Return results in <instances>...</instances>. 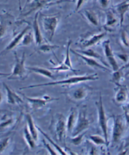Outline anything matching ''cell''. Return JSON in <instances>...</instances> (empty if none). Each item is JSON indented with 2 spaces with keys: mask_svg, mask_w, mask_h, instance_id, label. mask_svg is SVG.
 <instances>
[{
  "mask_svg": "<svg viewBox=\"0 0 129 155\" xmlns=\"http://www.w3.org/2000/svg\"><path fill=\"white\" fill-rule=\"evenodd\" d=\"M99 79V77L98 74L94 73L91 74H85L82 75H76L73 76L69 78L64 79L60 81H55L51 82H47L43 84H39L35 85H30L25 87H20V90H23L26 89H32L36 87H46V86H55V85H76L77 84H80L84 82L87 81H94Z\"/></svg>",
  "mask_w": 129,
  "mask_h": 155,
  "instance_id": "cell-1",
  "label": "cell"
},
{
  "mask_svg": "<svg viewBox=\"0 0 129 155\" xmlns=\"http://www.w3.org/2000/svg\"><path fill=\"white\" fill-rule=\"evenodd\" d=\"M128 122L124 116L117 115L113 117L112 133L111 144L112 147L117 145L123 138L128 128Z\"/></svg>",
  "mask_w": 129,
  "mask_h": 155,
  "instance_id": "cell-2",
  "label": "cell"
},
{
  "mask_svg": "<svg viewBox=\"0 0 129 155\" xmlns=\"http://www.w3.org/2000/svg\"><path fill=\"white\" fill-rule=\"evenodd\" d=\"M15 62L13 65L12 71L9 76L7 77L8 80H24L29 76V70L25 66L26 55L23 52L22 57L20 58L17 55L16 52H14Z\"/></svg>",
  "mask_w": 129,
  "mask_h": 155,
  "instance_id": "cell-3",
  "label": "cell"
},
{
  "mask_svg": "<svg viewBox=\"0 0 129 155\" xmlns=\"http://www.w3.org/2000/svg\"><path fill=\"white\" fill-rule=\"evenodd\" d=\"M59 17L57 15H42L40 17L42 28L50 41L53 39L59 25Z\"/></svg>",
  "mask_w": 129,
  "mask_h": 155,
  "instance_id": "cell-4",
  "label": "cell"
},
{
  "mask_svg": "<svg viewBox=\"0 0 129 155\" xmlns=\"http://www.w3.org/2000/svg\"><path fill=\"white\" fill-rule=\"evenodd\" d=\"M95 105L97 109L98 113V124L101 130V132L103 134V137L107 144L108 145V119L107 117L105 110L104 106H103V102L102 99V96L101 93L100 94L99 100L95 102Z\"/></svg>",
  "mask_w": 129,
  "mask_h": 155,
  "instance_id": "cell-5",
  "label": "cell"
},
{
  "mask_svg": "<svg viewBox=\"0 0 129 155\" xmlns=\"http://www.w3.org/2000/svg\"><path fill=\"white\" fill-rule=\"evenodd\" d=\"M91 89L86 84H81L78 87L66 92V96L74 102H80L87 100L91 94Z\"/></svg>",
  "mask_w": 129,
  "mask_h": 155,
  "instance_id": "cell-6",
  "label": "cell"
},
{
  "mask_svg": "<svg viewBox=\"0 0 129 155\" xmlns=\"http://www.w3.org/2000/svg\"><path fill=\"white\" fill-rule=\"evenodd\" d=\"M20 94L23 98L27 101L29 107L33 110H39L44 107L47 104V103L59 99V98H54L47 95H45L42 97H30L25 95L23 93H20Z\"/></svg>",
  "mask_w": 129,
  "mask_h": 155,
  "instance_id": "cell-7",
  "label": "cell"
},
{
  "mask_svg": "<svg viewBox=\"0 0 129 155\" xmlns=\"http://www.w3.org/2000/svg\"><path fill=\"white\" fill-rule=\"evenodd\" d=\"M90 120L87 117L86 110L83 109L80 112L78 111V115H77L76 124L71 133V136H75L84 132L90 127Z\"/></svg>",
  "mask_w": 129,
  "mask_h": 155,
  "instance_id": "cell-8",
  "label": "cell"
},
{
  "mask_svg": "<svg viewBox=\"0 0 129 155\" xmlns=\"http://www.w3.org/2000/svg\"><path fill=\"white\" fill-rule=\"evenodd\" d=\"M56 120L54 122V133L55 136L58 142L63 143L65 141L66 134V123L64 116L62 114H57L56 115Z\"/></svg>",
  "mask_w": 129,
  "mask_h": 155,
  "instance_id": "cell-9",
  "label": "cell"
},
{
  "mask_svg": "<svg viewBox=\"0 0 129 155\" xmlns=\"http://www.w3.org/2000/svg\"><path fill=\"white\" fill-rule=\"evenodd\" d=\"M71 44H72L71 40H70L67 43L64 61L60 64L57 67L49 68L50 70L57 71V72H62V71H72L73 72H77V71L75 70L74 68H73L72 66V62H71V57H70V48H71Z\"/></svg>",
  "mask_w": 129,
  "mask_h": 155,
  "instance_id": "cell-10",
  "label": "cell"
},
{
  "mask_svg": "<svg viewBox=\"0 0 129 155\" xmlns=\"http://www.w3.org/2000/svg\"><path fill=\"white\" fill-rule=\"evenodd\" d=\"M48 5V0H31L27 6L25 5V7L23 9V12H22L20 16L22 17L27 16L33 12H38L41 8Z\"/></svg>",
  "mask_w": 129,
  "mask_h": 155,
  "instance_id": "cell-11",
  "label": "cell"
},
{
  "mask_svg": "<svg viewBox=\"0 0 129 155\" xmlns=\"http://www.w3.org/2000/svg\"><path fill=\"white\" fill-rule=\"evenodd\" d=\"M103 51L107 60H108L110 67L113 71H117L119 68V65L117 63V60L115 57L114 53L112 48L110 45V41L109 40H106L103 42L102 44Z\"/></svg>",
  "mask_w": 129,
  "mask_h": 155,
  "instance_id": "cell-12",
  "label": "cell"
},
{
  "mask_svg": "<svg viewBox=\"0 0 129 155\" xmlns=\"http://www.w3.org/2000/svg\"><path fill=\"white\" fill-rule=\"evenodd\" d=\"M115 95L113 99L114 102L118 106H123L128 101V88L127 85L121 84L116 85Z\"/></svg>",
  "mask_w": 129,
  "mask_h": 155,
  "instance_id": "cell-13",
  "label": "cell"
},
{
  "mask_svg": "<svg viewBox=\"0 0 129 155\" xmlns=\"http://www.w3.org/2000/svg\"><path fill=\"white\" fill-rule=\"evenodd\" d=\"M70 51H71V52H72L73 54H74V55H76V56L81 58L83 60H84L86 64L88 65L89 67H91V68H95V69H97V68H98V69H100V70L103 71H106V72H110V69L108 67H107V66L101 64L95 58H91V57H87V56H84L83 55H81L79 53H77L75 50H73L71 48H70Z\"/></svg>",
  "mask_w": 129,
  "mask_h": 155,
  "instance_id": "cell-14",
  "label": "cell"
},
{
  "mask_svg": "<svg viewBox=\"0 0 129 155\" xmlns=\"http://www.w3.org/2000/svg\"><path fill=\"white\" fill-rule=\"evenodd\" d=\"M30 27L29 25L26 26V27L10 41V42L8 44V45L5 48V49L1 51L0 53V55H3L6 54L8 52H9L10 51L13 50L15 47H18L20 44V43L23 37L25 34L27 33L29 30H30Z\"/></svg>",
  "mask_w": 129,
  "mask_h": 155,
  "instance_id": "cell-15",
  "label": "cell"
},
{
  "mask_svg": "<svg viewBox=\"0 0 129 155\" xmlns=\"http://www.w3.org/2000/svg\"><path fill=\"white\" fill-rule=\"evenodd\" d=\"M107 35L106 32H101L100 33L94 34L90 36L89 38L83 39L80 41V46L83 49L87 48L96 45L100 42Z\"/></svg>",
  "mask_w": 129,
  "mask_h": 155,
  "instance_id": "cell-16",
  "label": "cell"
},
{
  "mask_svg": "<svg viewBox=\"0 0 129 155\" xmlns=\"http://www.w3.org/2000/svg\"><path fill=\"white\" fill-rule=\"evenodd\" d=\"M39 12H37V13L35 15V17L33 21V25L32 28L33 30V35H34V41H35L36 45L37 46H39L42 44H44L45 42H47L46 39L44 38L42 31L40 28V26L39 24Z\"/></svg>",
  "mask_w": 129,
  "mask_h": 155,
  "instance_id": "cell-17",
  "label": "cell"
},
{
  "mask_svg": "<svg viewBox=\"0 0 129 155\" xmlns=\"http://www.w3.org/2000/svg\"><path fill=\"white\" fill-rule=\"evenodd\" d=\"M3 86L6 91V101L8 104L16 105L22 104L23 102V100L19 96V94H17L15 91L12 90L9 86L6 85L5 82L3 83Z\"/></svg>",
  "mask_w": 129,
  "mask_h": 155,
  "instance_id": "cell-18",
  "label": "cell"
},
{
  "mask_svg": "<svg viewBox=\"0 0 129 155\" xmlns=\"http://www.w3.org/2000/svg\"><path fill=\"white\" fill-rule=\"evenodd\" d=\"M114 8L118 15L119 16L120 26L122 27L124 21L125 15L128 12L129 9L128 0H124V1L117 4L115 5Z\"/></svg>",
  "mask_w": 129,
  "mask_h": 155,
  "instance_id": "cell-19",
  "label": "cell"
},
{
  "mask_svg": "<svg viewBox=\"0 0 129 155\" xmlns=\"http://www.w3.org/2000/svg\"><path fill=\"white\" fill-rule=\"evenodd\" d=\"M119 22V20L114 12L108 10L105 12V22L104 25V27L106 30H110L114 28Z\"/></svg>",
  "mask_w": 129,
  "mask_h": 155,
  "instance_id": "cell-20",
  "label": "cell"
},
{
  "mask_svg": "<svg viewBox=\"0 0 129 155\" xmlns=\"http://www.w3.org/2000/svg\"><path fill=\"white\" fill-rule=\"evenodd\" d=\"M77 115H78V110H77V109L76 107H71L67 119L66 120L67 133L71 134L72 132L73 129L74 128L76 123Z\"/></svg>",
  "mask_w": 129,
  "mask_h": 155,
  "instance_id": "cell-21",
  "label": "cell"
},
{
  "mask_svg": "<svg viewBox=\"0 0 129 155\" xmlns=\"http://www.w3.org/2000/svg\"><path fill=\"white\" fill-rule=\"evenodd\" d=\"M25 119H26V124H27L28 130L35 140L36 141L38 140L39 137V131L37 128V126L35 125L34 121L33 120V117L30 114L27 113L25 114Z\"/></svg>",
  "mask_w": 129,
  "mask_h": 155,
  "instance_id": "cell-22",
  "label": "cell"
},
{
  "mask_svg": "<svg viewBox=\"0 0 129 155\" xmlns=\"http://www.w3.org/2000/svg\"><path fill=\"white\" fill-rule=\"evenodd\" d=\"M128 68V64L122 66V67H119L117 71H114L112 75H111V78L110 79V82L115 84V85H118L121 84V81L124 77L125 70Z\"/></svg>",
  "mask_w": 129,
  "mask_h": 155,
  "instance_id": "cell-23",
  "label": "cell"
},
{
  "mask_svg": "<svg viewBox=\"0 0 129 155\" xmlns=\"http://www.w3.org/2000/svg\"><path fill=\"white\" fill-rule=\"evenodd\" d=\"M83 14L87 21L94 27H98L100 25V19L97 13L91 10H84Z\"/></svg>",
  "mask_w": 129,
  "mask_h": 155,
  "instance_id": "cell-24",
  "label": "cell"
},
{
  "mask_svg": "<svg viewBox=\"0 0 129 155\" xmlns=\"http://www.w3.org/2000/svg\"><path fill=\"white\" fill-rule=\"evenodd\" d=\"M27 68L30 72H33L37 74L44 76L47 77V78H49L50 79H55V77L53 75V73L50 70L47 69V68L40 67H27Z\"/></svg>",
  "mask_w": 129,
  "mask_h": 155,
  "instance_id": "cell-25",
  "label": "cell"
},
{
  "mask_svg": "<svg viewBox=\"0 0 129 155\" xmlns=\"http://www.w3.org/2000/svg\"><path fill=\"white\" fill-rule=\"evenodd\" d=\"M37 130H38V131H40V133L44 136L47 139V140L49 142V143L50 144V145L53 146V147L59 153V154H69L63 148H61V146H60L59 145V144H57L54 140H52L50 137L49 136V135L48 134H47L44 131H43L42 130H41V128L40 127H38V126H37Z\"/></svg>",
  "mask_w": 129,
  "mask_h": 155,
  "instance_id": "cell-26",
  "label": "cell"
},
{
  "mask_svg": "<svg viewBox=\"0 0 129 155\" xmlns=\"http://www.w3.org/2000/svg\"><path fill=\"white\" fill-rule=\"evenodd\" d=\"M77 53H79L81 55H83L84 56H87L88 57H91L94 58L95 59H98L101 60V62H103V57L98 54L95 50H94L92 48H84V50H75Z\"/></svg>",
  "mask_w": 129,
  "mask_h": 155,
  "instance_id": "cell-27",
  "label": "cell"
},
{
  "mask_svg": "<svg viewBox=\"0 0 129 155\" xmlns=\"http://www.w3.org/2000/svg\"><path fill=\"white\" fill-rule=\"evenodd\" d=\"M23 136H24L25 141L27 142V143L29 145L30 148L32 149V150L35 149L36 147V141H35V140L33 139V137H32V136L30 133V132L28 130V128H27V124H25V126H24Z\"/></svg>",
  "mask_w": 129,
  "mask_h": 155,
  "instance_id": "cell-28",
  "label": "cell"
},
{
  "mask_svg": "<svg viewBox=\"0 0 129 155\" xmlns=\"http://www.w3.org/2000/svg\"><path fill=\"white\" fill-rule=\"evenodd\" d=\"M59 46L56 45H50L49 44L48 42L44 43L40 45H39L38 48V51L39 52L42 53H44V54H48L50 52H54V51L59 48Z\"/></svg>",
  "mask_w": 129,
  "mask_h": 155,
  "instance_id": "cell-29",
  "label": "cell"
},
{
  "mask_svg": "<svg viewBox=\"0 0 129 155\" xmlns=\"http://www.w3.org/2000/svg\"><path fill=\"white\" fill-rule=\"evenodd\" d=\"M14 123V117L12 116L6 115L3 117L2 121L0 123V131H3L4 130H6L8 127H10Z\"/></svg>",
  "mask_w": 129,
  "mask_h": 155,
  "instance_id": "cell-30",
  "label": "cell"
},
{
  "mask_svg": "<svg viewBox=\"0 0 129 155\" xmlns=\"http://www.w3.org/2000/svg\"><path fill=\"white\" fill-rule=\"evenodd\" d=\"M33 41V35L29 31L23 35L19 46H29Z\"/></svg>",
  "mask_w": 129,
  "mask_h": 155,
  "instance_id": "cell-31",
  "label": "cell"
},
{
  "mask_svg": "<svg viewBox=\"0 0 129 155\" xmlns=\"http://www.w3.org/2000/svg\"><path fill=\"white\" fill-rule=\"evenodd\" d=\"M90 140L97 146H101V145H107L104 137L98 135V134H92L89 136Z\"/></svg>",
  "mask_w": 129,
  "mask_h": 155,
  "instance_id": "cell-32",
  "label": "cell"
},
{
  "mask_svg": "<svg viewBox=\"0 0 129 155\" xmlns=\"http://www.w3.org/2000/svg\"><path fill=\"white\" fill-rule=\"evenodd\" d=\"M10 137H6L0 140V154H1L9 146L10 142Z\"/></svg>",
  "mask_w": 129,
  "mask_h": 155,
  "instance_id": "cell-33",
  "label": "cell"
},
{
  "mask_svg": "<svg viewBox=\"0 0 129 155\" xmlns=\"http://www.w3.org/2000/svg\"><path fill=\"white\" fill-rule=\"evenodd\" d=\"M85 131L84 133H80L79 134H77L75 136H72L71 139V142L72 144H73L75 146H78L80 145L83 140V137L84 136Z\"/></svg>",
  "mask_w": 129,
  "mask_h": 155,
  "instance_id": "cell-34",
  "label": "cell"
},
{
  "mask_svg": "<svg viewBox=\"0 0 129 155\" xmlns=\"http://www.w3.org/2000/svg\"><path fill=\"white\" fill-rule=\"evenodd\" d=\"M120 40H121L123 45L125 47L128 48V38L127 33L124 30L121 31V33H120Z\"/></svg>",
  "mask_w": 129,
  "mask_h": 155,
  "instance_id": "cell-35",
  "label": "cell"
},
{
  "mask_svg": "<svg viewBox=\"0 0 129 155\" xmlns=\"http://www.w3.org/2000/svg\"><path fill=\"white\" fill-rule=\"evenodd\" d=\"M8 25L4 20L0 21V38H2L6 35Z\"/></svg>",
  "mask_w": 129,
  "mask_h": 155,
  "instance_id": "cell-36",
  "label": "cell"
},
{
  "mask_svg": "<svg viewBox=\"0 0 129 155\" xmlns=\"http://www.w3.org/2000/svg\"><path fill=\"white\" fill-rule=\"evenodd\" d=\"M43 143H44V144L45 146V147L46 148V149L47 150V151H49V154H59V153L52 146L50 143H47L46 141L45 140H43Z\"/></svg>",
  "mask_w": 129,
  "mask_h": 155,
  "instance_id": "cell-37",
  "label": "cell"
},
{
  "mask_svg": "<svg viewBox=\"0 0 129 155\" xmlns=\"http://www.w3.org/2000/svg\"><path fill=\"white\" fill-rule=\"evenodd\" d=\"M98 3L102 8L106 9L110 4V0H98Z\"/></svg>",
  "mask_w": 129,
  "mask_h": 155,
  "instance_id": "cell-38",
  "label": "cell"
},
{
  "mask_svg": "<svg viewBox=\"0 0 129 155\" xmlns=\"http://www.w3.org/2000/svg\"><path fill=\"white\" fill-rule=\"evenodd\" d=\"M88 0H77L76 5V11L79 10V9L83 6V5Z\"/></svg>",
  "mask_w": 129,
  "mask_h": 155,
  "instance_id": "cell-39",
  "label": "cell"
},
{
  "mask_svg": "<svg viewBox=\"0 0 129 155\" xmlns=\"http://www.w3.org/2000/svg\"><path fill=\"white\" fill-rule=\"evenodd\" d=\"M117 57H119V58L120 60H122V61H124L125 63H127L128 62V57L127 54H117Z\"/></svg>",
  "mask_w": 129,
  "mask_h": 155,
  "instance_id": "cell-40",
  "label": "cell"
},
{
  "mask_svg": "<svg viewBox=\"0 0 129 155\" xmlns=\"http://www.w3.org/2000/svg\"><path fill=\"white\" fill-rule=\"evenodd\" d=\"M9 75H10V74L0 72V79H3V78H7V77L9 76Z\"/></svg>",
  "mask_w": 129,
  "mask_h": 155,
  "instance_id": "cell-41",
  "label": "cell"
},
{
  "mask_svg": "<svg viewBox=\"0 0 129 155\" xmlns=\"http://www.w3.org/2000/svg\"><path fill=\"white\" fill-rule=\"evenodd\" d=\"M19 2V10L21 12L22 10V3H21V0H18Z\"/></svg>",
  "mask_w": 129,
  "mask_h": 155,
  "instance_id": "cell-42",
  "label": "cell"
},
{
  "mask_svg": "<svg viewBox=\"0 0 129 155\" xmlns=\"http://www.w3.org/2000/svg\"><path fill=\"white\" fill-rule=\"evenodd\" d=\"M2 101V93L1 92V90H0V103H1Z\"/></svg>",
  "mask_w": 129,
  "mask_h": 155,
  "instance_id": "cell-43",
  "label": "cell"
}]
</instances>
